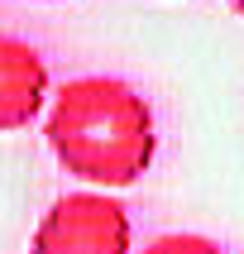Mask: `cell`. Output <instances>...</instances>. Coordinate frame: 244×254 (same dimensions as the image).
Returning a JSON list of instances; mask_svg holds the SVG:
<instances>
[{"label": "cell", "mask_w": 244, "mask_h": 254, "mask_svg": "<svg viewBox=\"0 0 244 254\" xmlns=\"http://www.w3.org/2000/svg\"><path fill=\"white\" fill-rule=\"evenodd\" d=\"M230 5H235V10H240V14H244V0H230Z\"/></svg>", "instance_id": "cell-5"}, {"label": "cell", "mask_w": 244, "mask_h": 254, "mask_svg": "<svg viewBox=\"0 0 244 254\" xmlns=\"http://www.w3.org/2000/svg\"><path fill=\"white\" fill-rule=\"evenodd\" d=\"M139 254H225L211 235H196V230H172V235H158L153 245H144Z\"/></svg>", "instance_id": "cell-4"}, {"label": "cell", "mask_w": 244, "mask_h": 254, "mask_svg": "<svg viewBox=\"0 0 244 254\" xmlns=\"http://www.w3.org/2000/svg\"><path fill=\"white\" fill-rule=\"evenodd\" d=\"M48 144L67 173L100 187H125L153 163V111L125 77L86 72L62 82V91L53 96Z\"/></svg>", "instance_id": "cell-1"}, {"label": "cell", "mask_w": 244, "mask_h": 254, "mask_svg": "<svg viewBox=\"0 0 244 254\" xmlns=\"http://www.w3.org/2000/svg\"><path fill=\"white\" fill-rule=\"evenodd\" d=\"M29 254H129V211L110 192H67L43 211Z\"/></svg>", "instance_id": "cell-2"}, {"label": "cell", "mask_w": 244, "mask_h": 254, "mask_svg": "<svg viewBox=\"0 0 244 254\" xmlns=\"http://www.w3.org/2000/svg\"><path fill=\"white\" fill-rule=\"evenodd\" d=\"M48 101V63L34 43L0 34V129H19Z\"/></svg>", "instance_id": "cell-3"}]
</instances>
